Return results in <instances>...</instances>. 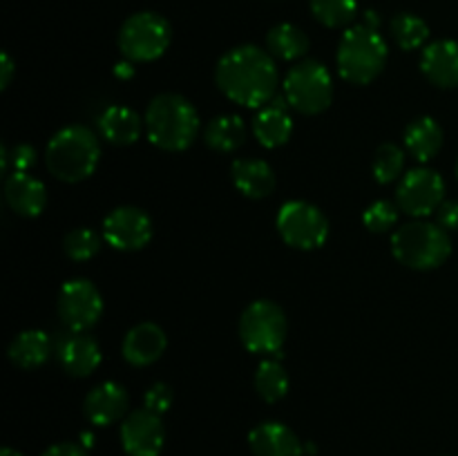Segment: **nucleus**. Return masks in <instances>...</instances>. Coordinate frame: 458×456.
Masks as SVG:
<instances>
[{
	"label": "nucleus",
	"mask_w": 458,
	"mask_h": 456,
	"mask_svg": "<svg viewBox=\"0 0 458 456\" xmlns=\"http://www.w3.org/2000/svg\"><path fill=\"white\" fill-rule=\"evenodd\" d=\"M215 83L228 101L250 110H262L277 94L280 72L268 49L240 45L228 49L217 61Z\"/></svg>",
	"instance_id": "1"
},
{
	"label": "nucleus",
	"mask_w": 458,
	"mask_h": 456,
	"mask_svg": "<svg viewBox=\"0 0 458 456\" xmlns=\"http://www.w3.org/2000/svg\"><path fill=\"white\" fill-rule=\"evenodd\" d=\"M146 134L152 146L165 152H182L199 132V114L182 94H157L146 110Z\"/></svg>",
	"instance_id": "2"
},
{
	"label": "nucleus",
	"mask_w": 458,
	"mask_h": 456,
	"mask_svg": "<svg viewBox=\"0 0 458 456\" xmlns=\"http://www.w3.org/2000/svg\"><path fill=\"white\" fill-rule=\"evenodd\" d=\"M101 161V143L85 125H67L58 130L47 143L45 164L47 170L65 183H79L92 177Z\"/></svg>",
	"instance_id": "3"
},
{
	"label": "nucleus",
	"mask_w": 458,
	"mask_h": 456,
	"mask_svg": "<svg viewBox=\"0 0 458 456\" xmlns=\"http://www.w3.org/2000/svg\"><path fill=\"white\" fill-rule=\"evenodd\" d=\"M389 58L387 40L367 25L347 27L338 43V72L347 83L369 85L380 76Z\"/></svg>",
	"instance_id": "4"
},
{
	"label": "nucleus",
	"mask_w": 458,
	"mask_h": 456,
	"mask_svg": "<svg viewBox=\"0 0 458 456\" xmlns=\"http://www.w3.org/2000/svg\"><path fill=\"white\" fill-rule=\"evenodd\" d=\"M392 253L403 266L414 271L438 268L452 253V240L437 222L416 219L392 235Z\"/></svg>",
	"instance_id": "5"
},
{
	"label": "nucleus",
	"mask_w": 458,
	"mask_h": 456,
	"mask_svg": "<svg viewBox=\"0 0 458 456\" xmlns=\"http://www.w3.org/2000/svg\"><path fill=\"white\" fill-rule=\"evenodd\" d=\"M282 88H284L289 107H293L300 114H322L334 101V79L329 70L313 58L295 63Z\"/></svg>",
	"instance_id": "6"
},
{
	"label": "nucleus",
	"mask_w": 458,
	"mask_h": 456,
	"mask_svg": "<svg viewBox=\"0 0 458 456\" xmlns=\"http://www.w3.org/2000/svg\"><path fill=\"white\" fill-rule=\"evenodd\" d=\"M286 329L284 311L271 300L249 304L240 317V340L246 351L255 356H277L286 340Z\"/></svg>",
	"instance_id": "7"
},
{
	"label": "nucleus",
	"mask_w": 458,
	"mask_h": 456,
	"mask_svg": "<svg viewBox=\"0 0 458 456\" xmlns=\"http://www.w3.org/2000/svg\"><path fill=\"white\" fill-rule=\"evenodd\" d=\"M173 40V27L161 13H132L119 30V49L128 61L152 63L165 54Z\"/></svg>",
	"instance_id": "8"
},
{
	"label": "nucleus",
	"mask_w": 458,
	"mask_h": 456,
	"mask_svg": "<svg viewBox=\"0 0 458 456\" xmlns=\"http://www.w3.org/2000/svg\"><path fill=\"white\" fill-rule=\"evenodd\" d=\"M277 232L282 241L291 249L316 250L329 237V219L318 206L309 201L293 199L286 201L276 219Z\"/></svg>",
	"instance_id": "9"
},
{
	"label": "nucleus",
	"mask_w": 458,
	"mask_h": 456,
	"mask_svg": "<svg viewBox=\"0 0 458 456\" xmlns=\"http://www.w3.org/2000/svg\"><path fill=\"white\" fill-rule=\"evenodd\" d=\"M56 311L67 329L74 331V334H85L101 320V291L85 277L67 280L58 291Z\"/></svg>",
	"instance_id": "10"
},
{
	"label": "nucleus",
	"mask_w": 458,
	"mask_h": 456,
	"mask_svg": "<svg viewBox=\"0 0 458 456\" xmlns=\"http://www.w3.org/2000/svg\"><path fill=\"white\" fill-rule=\"evenodd\" d=\"M445 201V182L432 168H414L403 174L396 188V206L405 215L425 219Z\"/></svg>",
	"instance_id": "11"
},
{
	"label": "nucleus",
	"mask_w": 458,
	"mask_h": 456,
	"mask_svg": "<svg viewBox=\"0 0 458 456\" xmlns=\"http://www.w3.org/2000/svg\"><path fill=\"white\" fill-rule=\"evenodd\" d=\"M155 224L150 215L137 206H119L103 219V240L114 250H141L150 244Z\"/></svg>",
	"instance_id": "12"
},
{
	"label": "nucleus",
	"mask_w": 458,
	"mask_h": 456,
	"mask_svg": "<svg viewBox=\"0 0 458 456\" xmlns=\"http://www.w3.org/2000/svg\"><path fill=\"white\" fill-rule=\"evenodd\" d=\"M121 447L128 456H159L165 443V427L159 414L134 410L121 420Z\"/></svg>",
	"instance_id": "13"
},
{
	"label": "nucleus",
	"mask_w": 458,
	"mask_h": 456,
	"mask_svg": "<svg viewBox=\"0 0 458 456\" xmlns=\"http://www.w3.org/2000/svg\"><path fill=\"white\" fill-rule=\"evenodd\" d=\"M128 411V392L123 384L107 380L97 384L83 401V414L97 427H107L123 420Z\"/></svg>",
	"instance_id": "14"
},
{
	"label": "nucleus",
	"mask_w": 458,
	"mask_h": 456,
	"mask_svg": "<svg viewBox=\"0 0 458 456\" xmlns=\"http://www.w3.org/2000/svg\"><path fill=\"white\" fill-rule=\"evenodd\" d=\"M420 72L437 88H458V40L443 38L425 45L420 54Z\"/></svg>",
	"instance_id": "15"
},
{
	"label": "nucleus",
	"mask_w": 458,
	"mask_h": 456,
	"mask_svg": "<svg viewBox=\"0 0 458 456\" xmlns=\"http://www.w3.org/2000/svg\"><path fill=\"white\" fill-rule=\"evenodd\" d=\"M165 347H168V338L159 325L139 322L125 334L121 351H123L125 362L132 367H150L164 356Z\"/></svg>",
	"instance_id": "16"
},
{
	"label": "nucleus",
	"mask_w": 458,
	"mask_h": 456,
	"mask_svg": "<svg viewBox=\"0 0 458 456\" xmlns=\"http://www.w3.org/2000/svg\"><path fill=\"white\" fill-rule=\"evenodd\" d=\"M289 103H286V97H273V101L268 106H264L262 110L255 114L253 119V137L258 139L259 146L268 148H280L284 146L286 141L293 134V119L286 112Z\"/></svg>",
	"instance_id": "17"
},
{
	"label": "nucleus",
	"mask_w": 458,
	"mask_h": 456,
	"mask_svg": "<svg viewBox=\"0 0 458 456\" xmlns=\"http://www.w3.org/2000/svg\"><path fill=\"white\" fill-rule=\"evenodd\" d=\"M4 201L21 217H38L47 206V188L30 173L9 174L4 179Z\"/></svg>",
	"instance_id": "18"
},
{
	"label": "nucleus",
	"mask_w": 458,
	"mask_h": 456,
	"mask_svg": "<svg viewBox=\"0 0 458 456\" xmlns=\"http://www.w3.org/2000/svg\"><path fill=\"white\" fill-rule=\"evenodd\" d=\"M249 445L255 456H302L304 445L298 434L284 423L267 420L250 429Z\"/></svg>",
	"instance_id": "19"
},
{
	"label": "nucleus",
	"mask_w": 458,
	"mask_h": 456,
	"mask_svg": "<svg viewBox=\"0 0 458 456\" xmlns=\"http://www.w3.org/2000/svg\"><path fill=\"white\" fill-rule=\"evenodd\" d=\"M101 347L88 334H74V331H70V335L58 344V362L74 378H85V376L94 374L98 369V365H101Z\"/></svg>",
	"instance_id": "20"
},
{
	"label": "nucleus",
	"mask_w": 458,
	"mask_h": 456,
	"mask_svg": "<svg viewBox=\"0 0 458 456\" xmlns=\"http://www.w3.org/2000/svg\"><path fill=\"white\" fill-rule=\"evenodd\" d=\"M146 121L128 106H110L98 116V132L112 146H132L141 139Z\"/></svg>",
	"instance_id": "21"
},
{
	"label": "nucleus",
	"mask_w": 458,
	"mask_h": 456,
	"mask_svg": "<svg viewBox=\"0 0 458 456\" xmlns=\"http://www.w3.org/2000/svg\"><path fill=\"white\" fill-rule=\"evenodd\" d=\"M233 183L249 199H264L276 190V173L264 159H237L233 161Z\"/></svg>",
	"instance_id": "22"
},
{
	"label": "nucleus",
	"mask_w": 458,
	"mask_h": 456,
	"mask_svg": "<svg viewBox=\"0 0 458 456\" xmlns=\"http://www.w3.org/2000/svg\"><path fill=\"white\" fill-rule=\"evenodd\" d=\"M52 349L54 344L49 334L40 329H27L13 335V340L9 342L7 356L21 369H38L49 360Z\"/></svg>",
	"instance_id": "23"
},
{
	"label": "nucleus",
	"mask_w": 458,
	"mask_h": 456,
	"mask_svg": "<svg viewBox=\"0 0 458 456\" xmlns=\"http://www.w3.org/2000/svg\"><path fill=\"white\" fill-rule=\"evenodd\" d=\"M443 148V128L432 116L414 119L405 128V150L420 164H428L441 152Z\"/></svg>",
	"instance_id": "24"
},
{
	"label": "nucleus",
	"mask_w": 458,
	"mask_h": 456,
	"mask_svg": "<svg viewBox=\"0 0 458 456\" xmlns=\"http://www.w3.org/2000/svg\"><path fill=\"white\" fill-rule=\"evenodd\" d=\"M246 134H249V128L240 114H219L206 125L204 141L210 150L233 152L244 146Z\"/></svg>",
	"instance_id": "25"
},
{
	"label": "nucleus",
	"mask_w": 458,
	"mask_h": 456,
	"mask_svg": "<svg viewBox=\"0 0 458 456\" xmlns=\"http://www.w3.org/2000/svg\"><path fill=\"white\" fill-rule=\"evenodd\" d=\"M309 36L293 22H280L267 34V49L280 61H300L309 52Z\"/></svg>",
	"instance_id": "26"
},
{
	"label": "nucleus",
	"mask_w": 458,
	"mask_h": 456,
	"mask_svg": "<svg viewBox=\"0 0 458 456\" xmlns=\"http://www.w3.org/2000/svg\"><path fill=\"white\" fill-rule=\"evenodd\" d=\"M253 383L255 392L264 402H280L289 392V374L282 367V362L273 360V358L259 362Z\"/></svg>",
	"instance_id": "27"
},
{
	"label": "nucleus",
	"mask_w": 458,
	"mask_h": 456,
	"mask_svg": "<svg viewBox=\"0 0 458 456\" xmlns=\"http://www.w3.org/2000/svg\"><path fill=\"white\" fill-rule=\"evenodd\" d=\"M392 36L398 47L405 49V52H411V49H420L428 45L429 27L416 13L403 12L392 21Z\"/></svg>",
	"instance_id": "28"
},
{
	"label": "nucleus",
	"mask_w": 458,
	"mask_h": 456,
	"mask_svg": "<svg viewBox=\"0 0 458 456\" xmlns=\"http://www.w3.org/2000/svg\"><path fill=\"white\" fill-rule=\"evenodd\" d=\"M311 13L329 30L349 27L358 16L356 0H311Z\"/></svg>",
	"instance_id": "29"
},
{
	"label": "nucleus",
	"mask_w": 458,
	"mask_h": 456,
	"mask_svg": "<svg viewBox=\"0 0 458 456\" xmlns=\"http://www.w3.org/2000/svg\"><path fill=\"white\" fill-rule=\"evenodd\" d=\"M374 179L380 186H389L403 177L405 170V152L396 143H383L374 156Z\"/></svg>",
	"instance_id": "30"
},
{
	"label": "nucleus",
	"mask_w": 458,
	"mask_h": 456,
	"mask_svg": "<svg viewBox=\"0 0 458 456\" xmlns=\"http://www.w3.org/2000/svg\"><path fill=\"white\" fill-rule=\"evenodd\" d=\"M63 250L74 262H88L101 250V237L92 228H76V231H70L65 235Z\"/></svg>",
	"instance_id": "31"
},
{
	"label": "nucleus",
	"mask_w": 458,
	"mask_h": 456,
	"mask_svg": "<svg viewBox=\"0 0 458 456\" xmlns=\"http://www.w3.org/2000/svg\"><path fill=\"white\" fill-rule=\"evenodd\" d=\"M398 206L389 199H376L374 204L367 206L362 213V224L371 232H387L396 226L398 222Z\"/></svg>",
	"instance_id": "32"
},
{
	"label": "nucleus",
	"mask_w": 458,
	"mask_h": 456,
	"mask_svg": "<svg viewBox=\"0 0 458 456\" xmlns=\"http://www.w3.org/2000/svg\"><path fill=\"white\" fill-rule=\"evenodd\" d=\"M174 402V392L170 389V384L165 383H155L150 389L146 392V396H143V405H146V410L155 411V414L164 416L165 411L173 407Z\"/></svg>",
	"instance_id": "33"
},
{
	"label": "nucleus",
	"mask_w": 458,
	"mask_h": 456,
	"mask_svg": "<svg viewBox=\"0 0 458 456\" xmlns=\"http://www.w3.org/2000/svg\"><path fill=\"white\" fill-rule=\"evenodd\" d=\"M9 164L13 165L16 173H30L36 164V150L30 143H18L9 150Z\"/></svg>",
	"instance_id": "34"
},
{
	"label": "nucleus",
	"mask_w": 458,
	"mask_h": 456,
	"mask_svg": "<svg viewBox=\"0 0 458 456\" xmlns=\"http://www.w3.org/2000/svg\"><path fill=\"white\" fill-rule=\"evenodd\" d=\"M437 224L447 232L458 231V201L445 199L437 210Z\"/></svg>",
	"instance_id": "35"
},
{
	"label": "nucleus",
	"mask_w": 458,
	"mask_h": 456,
	"mask_svg": "<svg viewBox=\"0 0 458 456\" xmlns=\"http://www.w3.org/2000/svg\"><path fill=\"white\" fill-rule=\"evenodd\" d=\"M43 456H88V450L79 443H56V445H49Z\"/></svg>",
	"instance_id": "36"
},
{
	"label": "nucleus",
	"mask_w": 458,
	"mask_h": 456,
	"mask_svg": "<svg viewBox=\"0 0 458 456\" xmlns=\"http://www.w3.org/2000/svg\"><path fill=\"white\" fill-rule=\"evenodd\" d=\"M13 79V61L7 52H3L0 56V89H7L9 83Z\"/></svg>",
	"instance_id": "37"
},
{
	"label": "nucleus",
	"mask_w": 458,
	"mask_h": 456,
	"mask_svg": "<svg viewBox=\"0 0 458 456\" xmlns=\"http://www.w3.org/2000/svg\"><path fill=\"white\" fill-rule=\"evenodd\" d=\"M114 74L119 76V79H132V76H134V67H132V61H128V58H125V61L116 63V67H114Z\"/></svg>",
	"instance_id": "38"
},
{
	"label": "nucleus",
	"mask_w": 458,
	"mask_h": 456,
	"mask_svg": "<svg viewBox=\"0 0 458 456\" xmlns=\"http://www.w3.org/2000/svg\"><path fill=\"white\" fill-rule=\"evenodd\" d=\"M362 25L371 27V30H378V25H380V18H378V13H374V12H367V13H365V22H362Z\"/></svg>",
	"instance_id": "39"
},
{
	"label": "nucleus",
	"mask_w": 458,
	"mask_h": 456,
	"mask_svg": "<svg viewBox=\"0 0 458 456\" xmlns=\"http://www.w3.org/2000/svg\"><path fill=\"white\" fill-rule=\"evenodd\" d=\"M81 441H83V447L88 450V447L94 445V436L89 432H83V436H81Z\"/></svg>",
	"instance_id": "40"
},
{
	"label": "nucleus",
	"mask_w": 458,
	"mask_h": 456,
	"mask_svg": "<svg viewBox=\"0 0 458 456\" xmlns=\"http://www.w3.org/2000/svg\"><path fill=\"white\" fill-rule=\"evenodd\" d=\"M0 456H22L18 450H12V447H4L3 452H0Z\"/></svg>",
	"instance_id": "41"
},
{
	"label": "nucleus",
	"mask_w": 458,
	"mask_h": 456,
	"mask_svg": "<svg viewBox=\"0 0 458 456\" xmlns=\"http://www.w3.org/2000/svg\"><path fill=\"white\" fill-rule=\"evenodd\" d=\"M456 177H458V161H456Z\"/></svg>",
	"instance_id": "42"
}]
</instances>
